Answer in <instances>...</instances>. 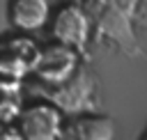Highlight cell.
Masks as SVG:
<instances>
[{"instance_id":"6da1fadb","label":"cell","mask_w":147,"mask_h":140,"mask_svg":"<svg viewBox=\"0 0 147 140\" xmlns=\"http://www.w3.org/2000/svg\"><path fill=\"white\" fill-rule=\"evenodd\" d=\"M83 7L92 21V32L96 39L113 44L126 57L142 55L136 34L140 0H83Z\"/></svg>"},{"instance_id":"7a4b0ae2","label":"cell","mask_w":147,"mask_h":140,"mask_svg":"<svg viewBox=\"0 0 147 140\" xmlns=\"http://www.w3.org/2000/svg\"><path fill=\"white\" fill-rule=\"evenodd\" d=\"M28 92L37 99H46L53 103L62 115H78V112H94L99 110L96 99V78L94 73L80 64L67 80L57 85H30Z\"/></svg>"},{"instance_id":"3957f363","label":"cell","mask_w":147,"mask_h":140,"mask_svg":"<svg viewBox=\"0 0 147 140\" xmlns=\"http://www.w3.org/2000/svg\"><path fill=\"white\" fill-rule=\"evenodd\" d=\"M51 39L64 46H71L74 50H78L80 55L87 50L90 37L92 32V21L85 11L83 5L74 2V0H62V7L51 14Z\"/></svg>"},{"instance_id":"277c9868","label":"cell","mask_w":147,"mask_h":140,"mask_svg":"<svg viewBox=\"0 0 147 140\" xmlns=\"http://www.w3.org/2000/svg\"><path fill=\"white\" fill-rule=\"evenodd\" d=\"M64 124V115L48 103L46 99H37L25 103L16 117V126L25 140H60Z\"/></svg>"},{"instance_id":"5b68a950","label":"cell","mask_w":147,"mask_h":140,"mask_svg":"<svg viewBox=\"0 0 147 140\" xmlns=\"http://www.w3.org/2000/svg\"><path fill=\"white\" fill-rule=\"evenodd\" d=\"M78 67H80V53L74 50L71 46L53 41V44L39 48L32 76L41 85H57V83L67 80Z\"/></svg>"},{"instance_id":"8992f818","label":"cell","mask_w":147,"mask_h":140,"mask_svg":"<svg viewBox=\"0 0 147 140\" xmlns=\"http://www.w3.org/2000/svg\"><path fill=\"white\" fill-rule=\"evenodd\" d=\"M39 55V46L28 34L18 32L0 44V78L25 80L32 76L34 62Z\"/></svg>"},{"instance_id":"52a82bcc","label":"cell","mask_w":147,"mask_h":140,"mask_svg":"<svg viewBox=\"0 0 147 140\" xmlns=\"http://www.w3.org/2000/svg\"><path fill=\"white\" fill-rule=\"evenodd\" d=\"M115 133H117L115 119L94 110V112L67 115L60 140H115Z\"/></svg>"},{"instance_id":"ba28073f","label":"cell","mask_w":147,"mask_h":140,"mask_svg":"<svg viewBox=\"0 0 147 140\" xmlns=\"http://www.w3.org/2000/svg\"><path fill=\"white\" fill-rule=\"evenodd\" d=\"M51 0H7V21L16 32L30 34L48 25Z\"/></svg>"},{"instance_id":"9c48e42d","label":"cell","mask_w":147,"mask_h":140,"mask_svg":"<svg viewBox=\"0 0 147 140\" xmlns=\"http://www.w3.org/2000/svg\"><path fill=\"white\" fill-rule=\"evenodd\" d=\"M23 96H25L23 80L0 78V122H16L21 108L25 106Z\"/></svg>"},{"instance_id":"30bf717a","label":"cell","mask_w":147,"mask_h":140,"mask_svg":"<svg viewBox=\"0 0 147 140\" xmlns=\"http://www.w3.org/2000/svg\"><path fill=\"white\" fill-rule=\"evenodd\" d=\"M0 140H25L16 122H0Z\"/></svg>"},{"instance_id":"8fae6325","label":"cell","mask_w":147,"mask_h":140,"mask_svg":"<svg viewBox=\"0 0 147 140\" xmlns=\"http://www.w3.org/2000/svg\"><path fill=\"white\" fill-rule=\"evenodd\" d=\"M138 140H147V129H145V131L140 133V138H138Z\"/></svg>"}]
</instances>
